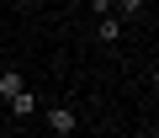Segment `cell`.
I'll return each mask as SVG.
<instances>
[{
    "label": "cell",
    "mask_w": 159,
    "mask_h": 138,
    "mask_svg": "<svg viewBox=\"0 0 159 138\" xmlns=\"http://www.w3.org/2000/svg\"><path fill=\"white\" fill-rule=\"evenodd\" d=\"M16 90H27L21 85V69H6V75H0V101H11Z\"/></svg>",
    "instance_id": "cell-2"
},
{
    "label": "cell",
    "mask_w": 159,
    "mask_h": 138,
    "mask_svg": "<svg viewBox=\"0 0 159 138\" xmlns=\"http://www.w3.org/2000/svg\"><path fill=\"white\" fill-rule=\"evenodd\" d=\"M16 6H48V0H16Z\"/></svg>",
    "instance_id": "cell-7"
},
{
    "label": "cell",
    "mask_w": 159,
    "mask_h": 138,
    "mask_svg": "<svg viewBox=\"0 0 159 138\" xmlns=\"http://www.w3.org/2000/svg\"><path fill=\"white\" fill-rule=\"evenodd\" d=\"M117 6H122V16H138V11H143V0H117Z\"/></svg>",
    "instance_id": "cell-6"
},
{
    "label": "cell",
    "mask_w": 159,
    "mask_h": 138,
    "mask_svg": "<svg viewBox=\"0 0 159 138\" xmlns=\"http://www.w3.org/2000/svg\"><path fill=\"white\" fill-rule=\"evenodd\" d=\"M0 43H6V27H0Z\"/></svg>",
    "instance_id": "cell-8"
},
{
    "label": "cell",
    "mask_w": 159,
    "mask_h": 138,
    "mask_svg": "<svg viewBox=\"0 0 159 138\" xmlns=\"http://www.w3.org/2000/svg\"><path fill=\"white\" fill-rule=\"evenodd\" d=\"M74 122H80V117H74L69 106H53V112H48V127H53L58 138H69V133H74Z\"/></svg>",
    "instance_id": "cell-1"
},
{
    "label": "cell",
    "mask_w": 159,
    "mask_h": 138,
    "mask_svg": "<svg viewBox=\"0 0 159 138\" xmlns=\"http://www.w3.org/2000/svg\"><path fill=\"white\" fill-rule=\"evenodd\" d=\"M111 6H117V0H90V11H96V16H111Z\"/></svg>",
    "instance_id": "cell-5"
},
{
    "label": "cell",
    "mask_w": 159,
    "mask_h": 138,
    "mask_svg": "<svg viewBox=\"0 0 159 138\" xmlns=\"http://www.w3.org/2000/svg\"><path fill=\"white\" fill-rule=\"evenodd\" d=\"M96 37H101V43H117V37H122V16H101Z\"/></svg>",
    "instance_id": "cell-3"
},
{
    "label": "cell",
    "mask_w": 159,
    "mask_h": 138,
    "mask_svg": "<svg viewBox=\"0 0 159 138\" xmlns=\"http://www.w3.org/2000/svg\"><path fill=\"white\" fill-rule=\"evenodd\" d=\"M11 112H16V117H32V112H37V96H32V90H16V96H11Z\"/></svg>",
    "instance_id": "cell-4"
}]
</instances>
